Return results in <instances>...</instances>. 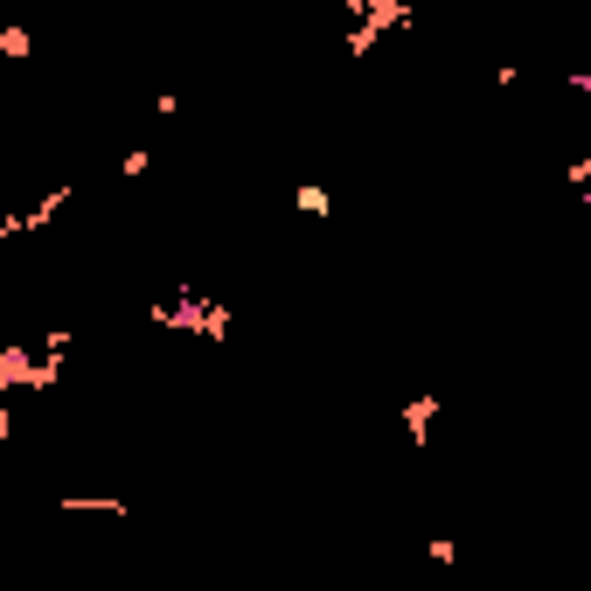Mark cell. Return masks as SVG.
<instances>
[{
    "label": "cell",
    "mask_w": 591,
    "mask_h": 591,
    "mask_svg": "<svg viewBox=\"0 0 591 591\" xmlns=\"http://www.w3.org/2000/svg\"><path fill=\"white\" fill-rule=\"evenodd\" d=\"M153 327H188V334H209V341H223L230 334V313L216 306V299L202 293H181V306H147Z\"/></svg>",
    "instance_id": "obj_1"
},
{
    "label": "cell",
    "mask_w": 591,
    "mask_h": 591,
    "mask_svg": "<svg viewBox=\"0 0 591 591\" xmlns=\"http://www.w3.org/2000/svg\"><path fill=\"white\" fill-rule=\"evenodd\" d=\"M56 376H63V362H56V355H42V362H35L21 341H14V348H0V390H49Z\"/></svg>",
    "instance_id": "obj_2"
},
{
    "label": "cell",
    "mask_w": 591,
    "mask_h": 591,
    "mask_svg": "<svg viewBox=\"0 0 591 591\" xmlns=\"http://www.w3.org/2000/svg\"><path fill=\"white\" fill-rule=\"evenodd\" d=\"M432 418H439V397H411V404H404V432H411L418 445H425V432H432Z\"/></svg>",
    "instance_id": "obj_3"
},
{
    "label": "cell",
    "mask_w": 591,
    "mask_h": 591,
    "mask_svg": "<svg viewBox=\"0 0 591 591\" xmlns=\"http://www.w3.org/2000/svg\"><path fill=\"white\" fill-rule=\"evenodd\" d=\"M293 209H299V216H327V209H334V195H327L320 181H299V188H293Z\"/></svg>",
    "instance_id": "obj_4"
},
{
    "label": "cell",
    "mask_w": 591,
    "mask_h": 591,
    "mask_svg": "<svg viewBox=\"0 0 591 591\" xmlns=\"http://www.w3.org/2000/svg\"><path fill=\"white\" fill-rule=\"evenodd\" d=\"M28 49H35V35H28L21 21H7V28H0V56H7V63H28Z\"/></svg>",
    "instance_id": "obj_5"
},
{
    "label": "cell",
    "mask_w": 591,
    "mask_h": 591,
    "mask_svg": "<svg viewBox=\"0 0 591 591\" xmlns=\"http://www.w3.org/2000/svg\"><path fill=\"white\" fill-rule=\"evenodd\" d=\"M119 174H126V181H140V174H147V147L126 153V160H119Z\"/></svg>",
    "instance_id": "obj_6"
},
{
    "label": "cell",
    "mask_w": 591,
    "mask_h": 591,
    "mask_svg": "<svg viewBox=\"0 0 591 591\" xmlns=\"http://www.w3.org/2000/svg\"><path fill=\"white\" fill-rule=\"evenodd\" d=\"M425 550H432V564H452L459 550H452V536H425Z\"/></svg>",
    "instance_id": "obj_7"
},
{
    "label": "cell",
    "mask_w": 591,
    "mask_h": 591,
    "mask_svg": "<svg viewBox=\"0 0 591 591\" xmlns=\"http://www.w3.org/2000/svg\"><path fill=\"white\" fill-rule=\"evenodd\" d=\"M0 439H14V411L7 404H0Z\"/></svg>",
    "instance_id": "obj_8"
}]
</instances>
